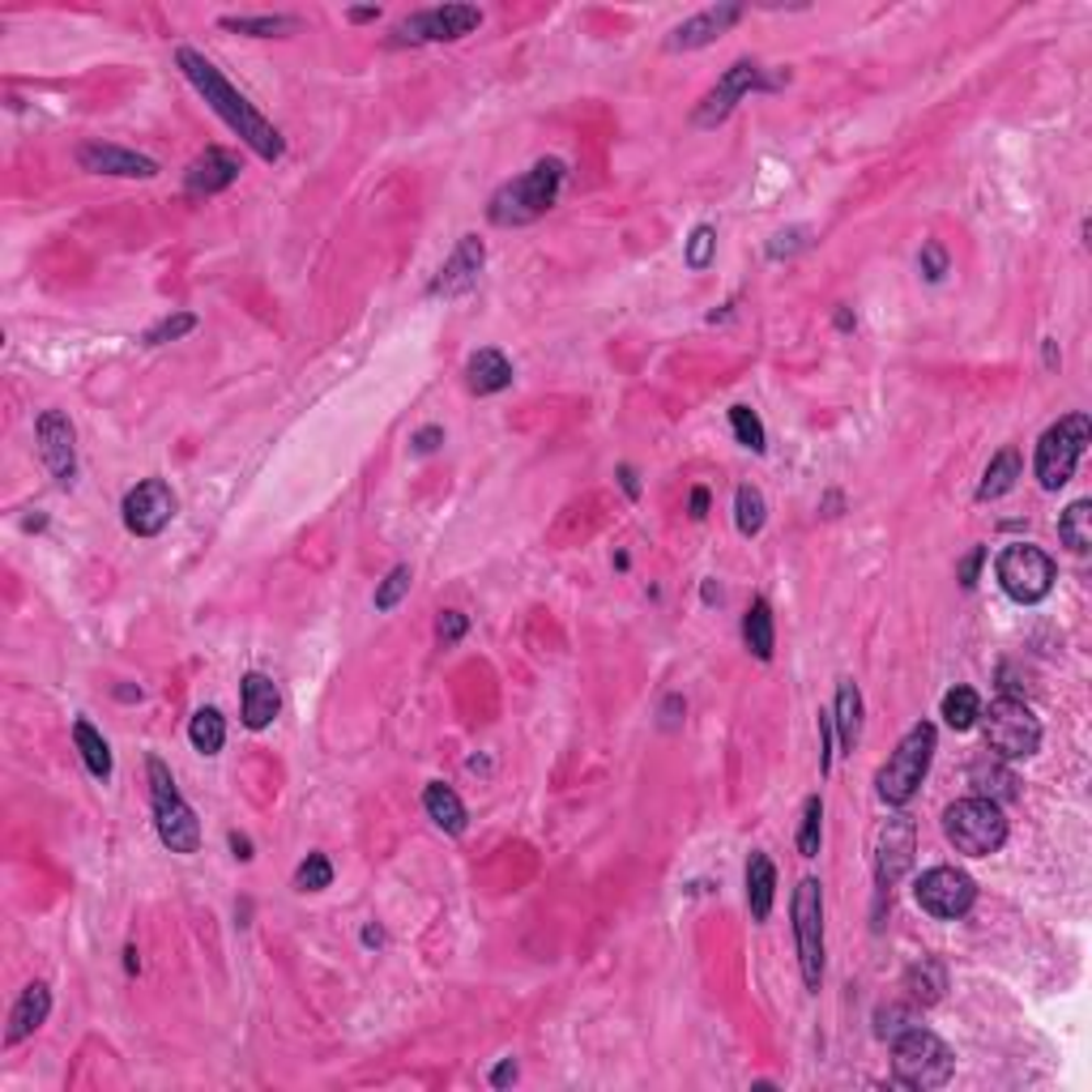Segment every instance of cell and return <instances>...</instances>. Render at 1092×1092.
Masks as SVG:
<instances>
[{"label":"cell","mask_w":1092,"mask_h":1092,"mask_svg":"<svg viewBox=\"0 0 1092 1092\" xmlns=\"http://www.w3.org/2000/svg\"><path fill=\"white\" fill-rule=\"evenodd\" d=\"M175 65H180V69H184V78L201 90V99L209 103V112L223 120V124L231 128L235 137H239L252 155L265 158V162H277V158L286 155L282 133H277L270 120L261 116V112H257V107H252V103L235 90L231 81L223 78V73H218V69L201 56V52H193V47H180V52H175Z\"/></svg>","instance_id":"1"},{"label":"cell","mask_w":1092,"mask_h":1092,"mask_svg":"<svg viewBox=\"0 0 1092 1092\" xmlns=\"http://www.w3.org/2000/svg\"><path fill=\"white\" fill-rule=\"evenodd\" d=\"M564 180H568L564 158H543L525 175H516V180H508L504 189H496L491 205H487V218L496 227H530V223H538L543 214L555 209Z\"/></svg>","instance_id":"2"},{"label":"cell","mask_w":1092,"mask_h":1092,"mask_svg":"<svg viewBox=\"0 0 1092 1092\" xmlns=\"http://www.w3.org/2000/svg\"><path fill=\"white\" fill-rule=\"evenodd\" d=\"M892 1076L905 1089H943L956 1076V1054L926 1024H909L892 1037Z\"/></svg>","instance_id":"3"},{"label":"cell","mask_w":1092,"mask_h":1092,"mask_svg":"<svg viewBox=\"0 0 1092 1092\" xmlns=\"http://www.w3.org/2000/svg\"><path fill=\"white\" fill-rule=\"evenodd\" d=\"M943 837L956 845L965 858H990L1008 845V816L994 798H960L943 811Z\"/></svg>","instance_id":"4"},{"label":"cell","mask_w":1092,"mask_h":1092,"mask_svg":"<svg viewBox=\"0 0 1092 1092\" xmlns=\"http://www.w3.org/2000/svg\"><path fill=\"white\" fill-rule=\"evenodd\" d=\"M935 742H939V730L931 726V721H918V726H913V730L897 742V751L888 755V764H884V769H879V777H875V789H879V798H884L888 807H905V803H913L918 785H922L926 773H931Z\"/></svg>","instance_id":"5"},{"label":"cell","mask_w":1092,"mask_h":1092,"mask_svg":"<svg viewBox=\"0 0 1092 1092\" xmlns=\"http://www.w3.org/2000/svg\"><path fill=\"white\" fill-rule=\"evenodd\" d=\"M146 773H150V807H155V828L158 841L171 850V854H196L201 850V823H196V811L184 803V794L175 789V777L171 769L150 755L146 760Z\"/></svg>","instance_id":"6"},{"label":"cell","mask_w":1092,"mask_h":1092,"mask_svg":"<svg viewBox=\"0 0 1092 1092\" xmlns=\"http://www.w3.org/2000/svg\"><path fill=\"white\" fill-rule=\"evenodd\" d=\"M1092 444V419L1089 414H1062L1054 428L1042 431L1037 440V457H1033V474L1046 491H1062L1071 482V474L1080 466L1084 448Z\"/></svg>","instance_id":"7"},{"label":"cell","mask_w":1092,"mask_h":1092,"mask_svg":"<svg viewBox=\"0 0 1092 1092\" xmlns=\"http://www.w3.org/2000/svg\"><path fill=\"white\" fill-rule=\"evenodd\" d=\"M981 730H986V747L999 760H1028L1042 747V721L1037 713L1015 696H999L990 708H981Z\"/></svg>","instance_id":"8"},{"label":"cell","mask_w":1092,"mask_h":1092,"mask_svg":"<svg viewBox=\"0 0 1092 1092\" xmlns=\"http://www.w3.org/2000/svg\"><path fill=\"white\" fill-rule=\"evenodd\" d=\"M994 577H999V585H1003V593H1008L1012 602H1020V606H1037V602L1050 598L1054 581H1058V568H1054V559L1042 550V546L1012 543L999 550Z\"/></svg>","instance_id":"9"},{"label":"cell","mask_w":1092,"mask_h":1092,"mask_svg":"<svg viewBox=\"0 0 1092 1092\" xmlns=\"http://www.w3.org/2000/svg\"><path fill=\"white\" fill-rule=\"evenodd\" d=\"M789 918H794V947H798V969L807 990H819L823 981V888L819 879H798L794 900H789Z\"/></svg>","instance_id":"10"},{"label":"cell","mask_w":1092,"mask_h":1092,"mask_svg":"<svg viewBox=\"0 0 1092 1092\" xmlns=\"http://www.w3.org/2000/svg\"><path fill=\"white\" fill-rule=\"evenodd\" d=\"M482 26V9L474 4H435V9H419L406 22H397L393 39L397 43H457L474 35Z\"/></svg>","instance_id":"11"},{"label":"cell","mask_w":1092,"mask_h":1092,"mask_svg":"<svg viewBox=\"0 0 1092 1092\" xmlns=\"http://www.w3.org/2000/svg\"><path fill=\"white\" fill-rule=\"evenodd\" d=\"M913 900H918L931 918L952 922V918H965V913L974 909L977 884H974V875H969V871H956V866H931V871H922V875H918V884H913Z\"/></svg>","instance_id":"12"},{"label":"cell","mask_w":1092,"mask_h":1092,"mask_svg":"<svg viewBox=\"0 0 1092 1092\" xmlns=\"http://www.w3.org/2000/svg\"><path fill=\"white\" fill-rule=\"evenodd\" d=\"M751 90H773V81L764 78V69H760L755 60H735V65L717 78V86H713V90L701 99V107H696L692 124H696V128H717V124L730 116V112L739 107Z\"/></svg>","instance_id":"13"},{"label":"cell","mask_w":1092,"mask_h":1092,"mask_svg":"<svg viewBox=\"0 0 1092 1092\" xmlns=\"http://www.w3.org/2000/svg\"><path fill=\"white\" fill-rule=\"evenodd\" d=\"M913 854H918V828H913V819L909 816L884 819L879 832H875V884H879L884 897L909 875Z\"/></svg>","instance_id":"14"},{"label":"cell","mask_w":1092,"mask_h":1092,"mask_svg":"<svg viewBox=\"0 0 1092 1092\" xmlns=\"http://www.w3.org/2000/svg\"><path fill=\"white\" fill-rule=\"evenodd\" d=\"M175 491L162 482V478H146V482H137L128 496H124V525H128V534H137V538H158L167 525H171V516H175Z\"/></svg>","instance_id":"15"},{"label":"cell","mask_w":1092,"mask_h":1092,"mask_svg":"<svg viewBox=\"0 0 1092 1092\" xmlns=\"http://www.w3.org/2000/svg\"><path fill=\"white\" fill-rule=\"evenodd\" d=\"M35 440H39V457L47 474L60 487H69L78 478V431H73V423L60 410H43L39 423H35Z\"/></svg>","instance_id":"16"},{"label":"cell","mask_w":1092,"mask_h":1092,"mask_svg":"<svg viewBox=\"0 0 1092 1092\" xmlns=\"http://www.w3.org/2000/svg\"><path fill=\"white\" fill-rule=\"evenodd\" d=\"M78 167L90 171V175H124V180H155L158 175L155 158L120 150V146H107V141H86V146H78Z\"/></svg>","instance_id":"17"},{"label":"cell","mask_w":1092,"mask_h":1092,"mask_svg":"<svg viewBox=\"0 0 1092 1092\" xmlns=\"http://www.w3.org/2000/svg\"><path fill=\"white\" fill-rule=\"evenodd\" d=\"M482 265H487L482 239H478V235H462L457 248H453V257H448V261L440 265V273H435L431 295H466V291H474Z\"/></svg>","instance_id":"18"},{"label":"cell","mask_w":1092,"mask_h":1092,"mask_svg":"<svg viewBox=\"0 0 1092 1092\" xmlns=\"http://www.w3.org/2000/svg\"><path fill=\"white\" fill-rule=\"evenodd\" d=\"M742 4H713V9H704L696 18H687L674 35H670V47L674 52H696V47H708V43H717L735 22H742Z\"/></svg>","instance_id":"19"},{"label":"cell","mask_w":1092,"mask_h":1092,"mask_svg":"<svg viewBox=\"0 0 1092 1092\" xmlns=\"http://www.w3.org/2000/svg\"><path fill=\"white\" fill-rule=\"evenodd\" d=\"M239 158L231 150H223V146H205V155L193 158V167H189V175H184V184H189V193H201V196H214L223 193V189H231L235 180H239Z\"/></svg>","instance_id":"20"},{"label":"cell","mask_w":1092,"mask_h":1092,"mask_svg":"<svg viewBox=\"0 0 1092 1092\" xmlns=\"http://www.w3.org/2000/svg\"><path fill=\"white\" fill-rule=\"evenodd\" d=\"M239 708H243V726L248 730H265L273 726V717L282 713V696H277V683L261 670H248L239 679Z\"/></svg>","instance_id":"21"},{"label":"cell","mask_w":1092,"mask_h":1092,"mask_svg":"<svg viewBox=\"0 0 1092 1092\" xmlns=\"http://www.w3.org/2000/svg\"><path fill=\"white\" fill-rule=\"evenodd\" d=\"M47 1012H52V990H47L43 981H31V986L22 990V999L13 1003V1012H9L4 1046H18V1042H26L31 1033H39L43 1024H47Z\"/></svg>","instance_id":"22"},{"label":"cell","mask_w":1092,"mask_h":1092,"mask_svg":"<svg viewBox=\"0 0 1092 1092\" xmlns=\"http://www.w3.org/2000/svg\"><path fill=\"white\" fill-rule=\"evenodd\" d=\"M742 884H747V909L755 922H769L773 913V900H777V866L769 854H751L747 858V871H742Z\"/></svg>","instance_id":"23"},{"label":"cell","mask_w":1092,"mask_h":1092,"mask_svg":"<svg viewBox=\"0 0 1092 1092\" xmlns=\"http://www.w3.org/2000/svg\"><path fill=\"white\" fill-rule=\"evenodd\" d=\"M466 385H469V393H478V397L504 393L508 385H512V363L504 359V351H496V346H482V351L469 354Z\"/></svg>","instance_id":"24"},{"label":"cell","mask_w":1092,"mask_h":1092,"mask_svg":"<svg viewBox=\"0 0 1092 1092\" xmlns=\"http://www.w3.org/2000/svg\"><path fill=\"white\" fill-rule=\"evenodd\" d=\"M742 645L755 662H773V649H777V632H773V606L764 598H755L742 615Z\"/></svg>","instance_id":"25"},{"label":"cell","mask_w":1092,"mask_h":1092,"mask_svg":"<svg viewBox=\"0 0 1092 1092\" xmlns=\"http://www.w3.org/2000/svg\"><path fill=\"white\" fill-rule=\"evenodd\" d=\"M1020 474H1024V457H1020V448H999V453L990 457L986 474H981V482H977V504H990V500L1008 496Z\"/></svg>","instance_id":"26"},{"label":"cell","mask_w":1092,"mask_h":1092,"mask_svg":"<svg viewBox=\"0 0 1092 1092\" xmlns=\"http://www.w3.org/2000/svg\"><path fill=\"white\" fill-rule=\"evenodd\" d=\"M832 730H837V742L841 751H854L862 739V692L854 679H841L837 687V708H832Z\"/></svg>","instance_id":"27"},{"label":"cell","mask_w":1092,"mask_h":1092,"mask_svg":"<svg viewBox=\"0 0 1092 1092\" xmlns=\"http://www.w3.org/2000/svg\"><path fill=\"white\" fill-rule=\"evenodd\" d=\"M423 811L431 816L435 828H444V832H466V803L457 798V789L453 785H444V781H431L428 789H423Z\"/></svg>","instance_id":"28"},{"label":"cell","mask_w":1092,"mask_h":1092,"mask_svg":"<svg viewBox=\"0 0 1092 1092\" xmlns=\"http://www.w3.org/2000/svg\"><path fill=\"white\" fill-rule=\"evenodd\" d=\"M905 990H909L913 1008H935L943 999V990H947V969L939 960H922V965H913L905 974Z\"/></svg>","instance_id":"29"},{"label":"cell","mask_w":1092,"mask_h":1092,"mask_svg":"<svg viewBox=\"0 0 1092 1092\" xmlns=\"http://www.w3.org/2000/svg\"><path fill=\"white\" fill-rule=\"evenodd\" d=\"M73 742H78L81 764L90 769V777H99V781L112 777V747H107V739H103L86 717L73 721Z\"/></svg>","instance_id":"30"},{"label":"cell","mask_w":1092,"mask_h":1092,"mask_svg":"<svg viewBox=\"0 0 1092 1092\" xmlns=\"http://www.w3.org/2000/svg\"><path fill=\"white\" fill-rule=\"evenodd\" d=\"M939 717L952 726V730H974L977 717H981V696H977L969 683H956L943 704H939Z\"/></svg>","instance_id":"31"},{"label":"cell","mask_w":1092,"mask_h":1092,"mask_svg":"<svg viewBox=\"0 0 1092 1092\" xmlns=\"http://www.w3.org/2000/svg\"><path fill=\"white\" fill-rule=\"evenodd\" d=\"M223 31H235V35H252V39H282V35H295V31H299V18H286V13H261V18H223Z\"/></svg>","instance_id":"32"},{"label":"cell","mask_w":1092,"mask_h":1092,"mask_svg":"<svg viewBox=\"0 0 1092 1092\" xmlns=\"http://www.w3.org/2000/svg\"><path fill=\"white\" fill-rule=\"evenodd\" d=\"M1058 543L1067 546V550H1076V555H1084L1092 546V504L1089 500H1076V504L1058 516Z\"/></svg>","instance_id":"33"},{"label":"cell","mask_w":1092,"mask_h":1092,"mask_svg":"<svg viewBox=\"0 0 1092 1092\" xmlns=\"http://www.w3.org/2000/svg\"><path fill=\"white\" fill-rule=\"evenodd\" d=\"M764 521H769V500H764V491L760 487H739V496H735V525H739L742 538H755L760 530H764Z\"/></svg>","instance_id":"34"},{"label":"cell","mask_w":1092,"mask_h":1092,"mask_svg":"<svg viewBox=\"0 0 1092 1092\" xmlns=\"http://www.w3.org/2000/svg\"><path fill=\"white\" fill-rule=\"evenodd\" d=\"M189 739L201 755H218L223 751V742H227V721H223V713L218 708H201L193 717V726H189Z\"/></svg>","instance_id":"35"},{"label":"cell","mask_w":1092,"mask_h":1092,"mask_svg":"<svg viewBox=\"0 0 1092 1092\" xmlns=\"http://www.w3.org/2000/svg\"><path fill=\"white\" fill-rule=\"evenodd\" d=\"M819 841H823V798L811 794L803 803V823H798V854L803 858H819Z\"/></svg>","instance_id":"36"},{"label":"cell","mask_w":1092,"mask_h":1092,"mask_svg":"<svg viewBox=\"0 0 1092 1092\" xmlns=\"http://www.w3.org/2000/svg\"><path fill=\"white\" fill-rule=\"evenodd\" d=\"M730 428H735V440L751 453H764L769 448V431L760 423V414L751 406H730Z\"/></svg>","instance_id":"37"},{"label":"cell","mask_w":1092,"mask_h":1092,"mask_svg":"<svg viewBox=\"0 0 1092 1092\" xmlns=\"http://www.w3.org/2000/svg\"><path fill=\"white\" fill-rule=\"evenodd\" d=\"M713 257H717V227L701 223L696 231L687 235V243H683V265L692 273H704L713 265Z\"/></svg>","instance_id":"38"},{"label":"cell","mask_w":1092,"mask_h":1092,"mask_svg":"<svg viewBox=\"0 0 1092 1092\" xmlns=\"http://www.w3.org/2000/svg\"><path fill=\"white\" fill-rule=\"evenodd\" d=\"M333 884V866L325 854H308L295 871V892H325Z\"/></svg>","instance_id":"39"},{"label":"cell","mask_w":1092,"mask_h":1092,"mask_svg":"<svg viewBox=\"0 0 1092 1092\" xmlns=\"http://www.w3.org/2000/svg\"><path fill=\"white\" fill-rule=\"evenodd\" d=\"M969 777H974V785H977V794H981V798H994V803H999V798H1012V794H1015V777H1012V773H1003V769H986V764H974V773H969Z\"/></svg>","instance_id":"40"},{"label":"cell","mask_w":1092,"mask_h":1092,"mask_svg":"<svg viewBox=\"0 0 1092 1092\" xmlns=\"http://www.w3.org/2000/svg\"><path fill=\"white\" fill-rule=\"evenodd\" d=\"M196 329V316L193 312H175V316H162L155 329H146V346H162V342H175V338H184V333H193Z\"/></svg>","instance_id":"41"},{"label":"cell","mask_w":1092,"mask_h":1092,"mask_svg":"<svg viewBox=\"0 0 1092 1092\" xmlns=\"http://www.w3.org/2000/svg\"><path fill=\"white\" fill-rule=\"evenodd\" d=\"M410 581H414V577H410V568H406V564H397L389 577L380 581V589H376V611H393V606L410 593Z\"/></svg>","instance_id":"42"},{"label":"cell","mask_w":1092,"mask_h":1092,"mask_svg":"<svg viewBox=\"0 0 1092 1092\" xmlns=\"http://www.w3.org/2000/svg\"><path fill=\"white\" fill-rule=\"evenodd\" d=\"M909 1024H918V1012H913V1008H897V1003H892V1008H879V1012H875V1037H879V1042H892V1037L905 1033Z\"/></svg>","instance_id":"43"},{"label":"cell","mask_w":1092,"mask_h":1092,"mask_svg":"<svg viewBox=\"0 0 1092 1092\" xmlns=\"http://www.w3.org/2000/svg\"><path fill=\"white\" fill-rule=\"evenodd\" d=\"M807 227H789V231H777L773 235V243H769V261H789L794 252H803L811 239H807Z\"/></svg>","instance_id":"44"},{"label":"cell","mask_w":1092,"mask_h":1092,"mask_svg":"<svg viewBox=\"0 0 1092 1092\" xmlns=\"http://www.w3.org/2000/svg\"><path fill=\"white\" fill-rule=\"evenodd\" d=\"M918 270L926 282H943V273H947V252H943V243H922V257H918Z\"/></svg>","instance_id":"45"},{"label":"cell","mask_w":1092,"mask_h":1092,"mask_svg":"<svg viewBox=\"0 0 1092 1092\" xmlns=\"http://www.w3.org/2000/svg\"><path fill=\"white\" fill-rule=\"evenodd\" d=\"M466 627H469V619L462 615V611H440V624H435V640L448 649V645H457L462 636H466Z\"/></svg>","instance_id":"46"},{"label":"cell","mask_w":1092,"mask_h":1092,"mask_svg":"<svg viewBox=\"0 0 1092 1092\" xmlns=\"http://www.w3.org/2000/svg\"><path fill=\"white\" fill-rule=\"evenodd\" d=\"M832 739H837V730H832V713L828 708H819V773H832Z\"/></svg>","instance_id":"47"},{"label":"cell","mask_w":1092,"mask_h":1092,"mask_svg":"<svg viewBox=\"0 0 1092 1092\" xmlns=\"http://www.w3.org/2000/svg\"><path fill=\"white\" fill-rule=\"evenodd\" d=\"M981 564H986V546H974L965 559H960V568H956V581L965 589L977 585V572H981Z\"/></svg>","instance_id":"48"},{"label":"cell","mask_w":1092,"mask_h":1092,"mask_svg":"<svg viewBox=\"0 0 1092 1092\" xmlns=\"http://www.w3.org/2000/svg\"><path fill=\"white\" fill-rule=\"evenodd\" d=\"M440 444H444V428H423V431H414V440H410V448H414L419 457L435 453Z\"/></svg>","instance_id":"49"},{"label":"cell","mask_w":1092,"mask_h":1092,"mask_svg":"<svg viewBox=\"0 0 1092 1092\" xmlns=\"http://www.w3.org/2000/svg\"><path fill=\"white\" fill-rule=\"evenodd\" d=\"M683 713H687L683 696H666V704H662V730H674V726L683 721Z\"/></svg>","instance_id":"50"},{"label":"cell","mask_w":1092,"mask_h":1092,"mask_svg":"<svg viewBox=\"0 0 1092 1092\" xmlns=\"http://www.w3.org/2000/svg\"><path fill=\"white\" fill-rule=\"evenodd\" d=\"M516 1080V1058H504L496 1071H491V1089H508Z\"/></svg>","instance_id":"51"},{"label":"cell","mask_w":1092,"mask_h":1092,"mask_svg":"<svg viewBox=\"0 0 1092 1092\" xmlns=\"http://www.w3.org/2000/svg\"><path fill=\"white\" fill-rule=\"evenodd\" d=\"M687 508H692V521H704V516H708V487H692Z\"/></svg>","instance_id":"52"},{"label":"cell","mask_w":1092,"mask_h":1092,"mask_svg":"<svg viewBox=\"0 0 1092 1092\" xmlns=\"http://www.w3.org/2000/svg\"><path fill=\"white\" fill-rule=\"evenodd\" d=\"M619 487H624L627 500H640V478H636V469L632 466H619Z\"/></svg>","instance_id":"53"},{"label":"cell","mask_w":1092,"mask_h":1092,"mask_svg":"<svg viewBox=\"0 0 1092 1092\" xmlns=\"http://www.w3.org/2000/svg\"><path fill=\"white\" fill-rule=\"evenodd\" d=\"M231 850L239 862H252V841H248L243 832H231Z\"/></svg>","instance_id":"54"},{"label":"cell","mask_w":1092,"mask_h":1092,"mask_svg":"<svg viewBox=\"0 0 1092 1092\" xmlns=\"http://www.w3.org/2000/svg\"><path fill=\"white\" fill-rule=\"evenodd\" d=\"M346 18H351V22H376V18H380V9H376V4H363V9H351Z\"/></svg>","instance_id":"55"},{"label":"cell","mask_w":1092,"mask_h":1092,"mask_svg":"<svg viewBox=\"0 0 1092 1092\" xmlns=\"http://www.w3.org/2000/svg\"><path fill=\"white\" fill-rule=\"evenodd\" d=\"M124 965H128V974H137V969H141V960H137V947H124Z\"/></svg>","instance_id":"56"},{"label":"cell","mask_w":1092,"mask_h":1092,"mask_svg":"<svg viewBox=\"0 0 1092 1092\" xmlns=\"http://www.w3.org/2000/svg\"><path fill=\"white\" fill-rule=\"evenodd\" d=\"M854 325H858V320H854L850 308H841V312H837V329H854Z\"/></svg>","instance_id":"57"},{"label":"cell","mask_w":1092,"mask_h":1092,"mask_svg":"<svg viewBox=\"0 0 1092 1092\" xmlns=\"http://www.w3.org/2000/svg\"><path fill=\"white\" fill-rule=\"evenodd\" d=\"M837 512H841V496H837V491H832V496H828V500H823V516H837Z\"/></svg>","instance_id":"58"},{"label":"cell","mask_w":1092,"mask_h":1092,"mask_svg":"<svg viewBox=\"0 0 1092 1092\" xmlns=\"http://www.w3.org/2000/svg\"><path fill=\"white\" fill-rule=\"evenodd\" d=\"M363 943H367V947H380V943H385V935H380L376 926H367V931H363Z\"/></svg>","instance_id":"59"},{"label":"cell","mask_w":1092,"mask_h":1092,"mask_svg":"<svg viewBox=\"0 0 1092 1092\" xmlns=\"http://www.w3.org/2000/svg\"><path fill=\"white\" fill-rule=\"evenodd\" d=\"M1042 351H1046V367L1054 372V367H1058V346H1054L1050 338H1046V346H1042Z\"/></svg>","instance_id":"60"},{"label":"cell","mask_w":1092,"mask_h":1092,"mask_svg":"<svg viewBox=\"0 0 1092 1092\" xmlns=\"http://www.w3.org/2000/svg\"><path fill=\"white\" fill-rule=\"evenodd\" d=\"M704 602L713 606V602H721V589L713 585V581H704Z\"/></svg>","instance_id":"61"},{"label":"cell","mask_w":1092,"mask_h":1092,"mask_svg":"<svg viewBox=\"0 0 1092 1092\" xmlns=\"http://www.w3.org/2000/svg\"><path fill=\"white\" fill-rule=\"evenodd\" d=\"M120 701H141V687H116Z\"/></svg>","instance_id":"62"}]
</instances>
